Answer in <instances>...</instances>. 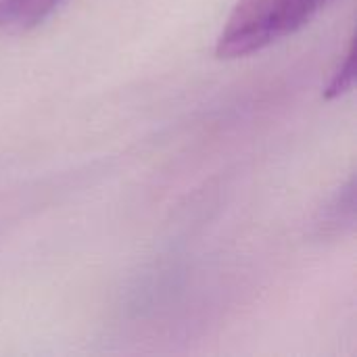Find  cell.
<instances>
[{
    "mask_svg": "<svg viewBox=\"0 0 357 357\" xmlns=\"http://www.w3.org/2000/svg\"><path fill=\"white\" fill-rule=\"evenodd\" d=\"M356 226V178H349L345 186L322 207L316 220V232L320 238H339L351 232Z\"/></svg>",
    "mask_w": 357,
    "mask_h": 357,
    "instance_id": "3",
    "label": "cell"
},
{
    "mask_svg": "<svg viewBox=\"0 0 357 357\" xmlns=\"http://www.w3.org/2000/svg\"><path fill=\"white\" fill-rule=\"evenodd\" d=\"M67 0H0V31L27 33L46 23Z\"/></svg>",
    "mask_w": 357,
    "mask_h": 357,
    "instance_id": "2",
    "label": "cell"
},
{
    "mask_svg": "<svg viewBox=\"0 0 357 357\" xmlns=\"http://www.w3.org/2000/svg\"><path fill=\"white\" fill-rule=\"evenodd\" d=\"M331 0H238L218 36L220 59L255 54L303 29Z\"/></svg>",
    "mask_w": 357,
    "mask_h": 357,
    "instance_id": "1",
    "label": "cell"
},
{
    "mask_svg": "<svg viewBox=\"0 0 357 357\" xmlns=\"http://www.w3.org/2000/svg\"><path fill=\"white\" fill-rule=\"evenodd\" d=\"M354 82H356V42L351 40L347 46V52L343 54L339 67L335 69L328 86L324 88V98L333 100V98L347 94L351 90Z\"/></svg>",
    "mask_w": 357,
    "mask_h": 357,
    "instance_id": "4",
    "label": "cell"
}]
</instances>
